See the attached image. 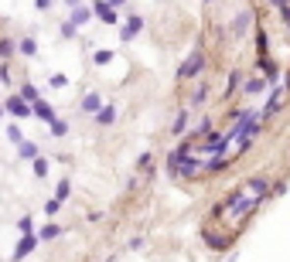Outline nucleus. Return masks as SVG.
<instances>
[{"label":"nucleus","instance_id":"obj_1","mask_svg":"<svg viewBox=\"0 0 290 262\" xmlns=\"http://www.w3.org/2000/svg\"><path fill=\"white\" fill-rule=\"evenodd\" d=\"M266 191H270V181H266V177H249L246 184H239L222 204H215V211H212L209 221H218V225L225 228V242H232V235H236V232L246 225V218L260 208V201L266 197Z\"/></svg>","mask_w":290,"mask_h":262},{"label":"nucleus","instance_id":"obj_2","mask_svg":"<svg viewBox=\"0 0 290 262\" xmlns=\"http://www.w3.org/2000/svg\"><path fill=\"white\" fill-rule=\"evenodd\" d=\"M202 68H205V55H202V48H195V51L185 58V65L178 68V78H181V82H188V78L202 75Z\"/></svg>","mask_w":290,"mask_h":262},{"label":"nucleus","instance_id":"obj_3","mask_svg":"<svg viewBox=\"0 0 290 262\" xmlns=\"http://www.w3.org/2000/svg\"><path fill=\"white\" fill-rule=\"evenodd\" d=\"M3 113H10L14 119H27V116H34V113H31V102H24L21 95H7V99H3Z\"/></svg>","mask_w":290,"mask_h":262},{"label":"nucleus","instance_id":"obj_4","mask_svg":"<svg viewBox=\"0 0 290 262\" xmlns=\"http://www.w3.org/2000/svg\"><path fill=\"white\" fill-rule=\"evenodd\" d=\"M92 14L103 21V24H116L120 17H116V7L109 3V0H92Z\"/></svg>","mask_w":290,"mask_h":262},{"label":"nucleus","instance_id":"obj_5","mask_svg":"<svg viewBox=\"0 0 290 262\" xmlns=\"http://www.w3.org/2000/svg\"><path fill=\"white\" fill-rule=\"evenodd\" d=\"M140 31H144V17H140V14H130V21L123 24V34H120V38H123V41H133Z\"/></svg>","mask_w":290,"mask_h":262},{"label":"nucleus","instance_id":"obj_6","mask_svg":"<svg viewBox=\"0 0 290 262\" xmlns=\"http://www.w3.org/2000/svg\"><path fill=\"white\" fill-rule=\"evenodd\" d=\"M31 113H34V116H38L41 123H55V119H58V116H55V109H52V106H48L45 99H38V102H31Z\"/></svg>","mask_w":290,"mask_h":262},{"label":"nucleus","instance_id":"obj_7","mask_svg":"<svg viewBox=\"0 0 290 262\" xmlns=\"http://www.w3.org/2000/svg\"><path fill=\"white\" fill-rule=\"evenodd\" d=\"M249 24H253V14H249V10H239V14H236V21H232V34H236V38H242V34L249 31Z\"/></svg>","mask_w":290,"mask_h":262},{"label":"nucleus","instance_id":"obj_8","mask_svg":"<svg viewBox=\"0 0 290 262\" xmlns=\"http://www.w3.org/2000/svg\"><path fill=\"white\" fill-rule=\"evenodd\" d=\"M34 245H38V238H34V232H31V235H24V238L17 242V249H14V259H27V256L34 252Z\"/></svg>","mask_w":290,"mask_h":262},{"label":"nucleus","instance_id":"obj_9","mask_svg":"<svg viewBox=\"0 0 290 262\" xmlns=\"http://www.w3.org/2000/svg\"><path fill=\"white\" fill-rule=\"evenodd\" d=\"M96 123H99V126H113V123H116V109H113V106H99V109H96Z\"/></svg>","mask_w":290,"mask_h":262},{"label":"nucleus","instance_id":"obj_10","mask_svg":"<svg viewBox=\"0 0 290 262\" xmlns=\"http://www.w3.org/2000/svg\"><path fill=\"white\" fill-rule=\"evenodd\" d=\"M89 17H92V7H82V3H75V7H72V17H69V21H72L75 27H82Z\"/></svg>","mask_w":290,"mask_h":262},{"label":"nucleus","instance_id":"obj_11","mask_svg":"<svg viewBox=\"0 0 290 262\" xmlns=\"http://www.w3.org/2000/svg\"><path fill=\"white\" fill-rule=\"evenodd\" d=\"M17 153H21V160H34V157H38V146H34L31 140H21V143H17Z\"/></svg>","mask_w":290,"mask_h":262},{"label":"nucleus","instance_id":"obj_12","mask_svg":"<svg viewBox=\"0 0 290 262\" xmlns=\"http://www.w3.org/2000/svg\"><path fill=\"white\" fill-rule=\"evenodd\" d=\"M239 82H242V71H232V75H229V85L222 89V95H225V99L236 95V92H239Z\"/></svg>","mask_w":290,"mask_h":262},{"label":"nucleus","instance_id":"obj_13","mask_svg":"<svg viewBox=\"0 0 290 262\" xmlns=\"http://www.w3.org/2000/svg\"><path fill=\"white\" fill-rule=\"evenodd\" d=\"M263 89H266V78H263V75H253V78L246 82V92H249V95H260Z\"/></svg>","mask_w":290,"mask_h":262},{"label":"nucleus","instance_id":"obj_14","mask_svg":"<svg viewBox=\"0 0 290 262\" xmlns=\"http://www.w3.org/2000/svg\"><path fill=\"white\" fill-rule=\"evenodd\" d=\"M17 95H21V99H24V102H38V99H41V95H38V89H34V85H31V82H24V85H21V89H17Z\"/></svg>","mask_w":290,"mask_h":262},{"label":"nucleus","instance_id":"obj_15","mask_svg":"<svg viewBox=\"0 0 290 262\" xmlns=\"http://www.w3.org/2000/svg\"><path fill=\"white\" fill-rule=\"evenodd\" d=\"M17 51H21V55H34V51H38V41L27 34V38H21V41H17Z\"/></svg>","mask_w":290,"mask_h":262},{"label":"nucleus","instance_id":"obj_16","mask_svg":"<svg viewBox=\"0 0 290 262\" xmlns=\"http://www.w3.org/2000/svg\"><path fill=\"white\" fill-rule=\"evenodd\" d=\"M266 48H270V38H266V31L260 27V31H256V51H260V58H266Z\"/></svg>","mask_w":290,"mask_h":262},{"label":"nucleus","instance_id":"obj_17","mask_svg":"<svg viewBox=\"0 0 290 262\" xmlns=\"http://www.w3.org/2000/svg\"><path fill=\"white\" fill-rule=\"evenodd\" d=\"M209 89H212V85H195V92H191V106H202V102L209 99Z\"/></svg>","mask_w":290,"mask_h":262},{"label":"nucleus","instance_id":"obj_18","mask_svg":"<svg viewBox=\"0 0 290 262\" xmlns=\"http://www.w3.org/2000/svg\"><path fill=\"white\" fill-rule=\"evenodd\" d=\"M99 106H103V102H99V95H96V92H89V95L82 99V113H96Z\"/></svg>","mask_w":290,"mask_h":262},{"label":"nucleus","instance_id":"obj_19","mask_svg":"<svg viewBox=\"0 0 290 262\" xmlns=\"http://www.w3.org/2000/svg\"><path fill=\"white\" fill-rule=\"evenodd\" d=\"M14 51H17V45L10 38H0V58L7 62V58H14Z\"/></svg>","mask_w":290,"mask_h":262},{"label":"nucleus","instance_id":"obj_20","mask_svg":"<svg viewBox=\"0 0 290 262\" xmlns=\"http://www.w3.org/2000/svg\"><path fill=\"white\" fill-rule=\"evenodd\" d=\"M188 119H191V113H188V109H181V113H178V119H174V126H171V130H174V133H185V130H188Z\"/></svg>","mask_w":290,"mask_h":262},{"label":"nucleus","instance_id":"obj_21","mask_svg":"<svg viewBox=\"0 0 290 262\" xmlns=\"http://www.w3.org/2000/svg\"><path fill=\"white\" fill-rule=\"evenodd\" d=\"M69 191H72V181H65V177H62V181H58V191H55V201L62 204V201L69 197Z\"/></svg>","mask_w":290,"mask_h":262},{"label":"nucleus","instance_id":"obj_22","mask_svg":"<svg viewBox=\"0 0 290 262\" xmlns=\"http://www.w3.org/2000/svg\"><path fill=\"white\" fill-rule=\"evenodd\" d=\"M48 130H52V136H65V133H69V123H65V119H55V123H48Z\"/></svg>","mask_w":290,"mask_h":262},{"label":"nucleus","instance_id":"obj_23","mask_svg":"<svg viewBox=\"0 0 290 262\" xmlns=\"http://www.w3.org/2000/svg\"><path fill=\"white\" fill-rule=\"evenodd\" d=\"M34 177H48V160L45 157H34Z\"/></svg>","mask_w":290,"mask_h":262},{"label":"nucleus","instance_id":"obj_24","mask_svg":"<svg viewBox=\"0 0 290 262\" xmlns=\"http://www.w3.org/2000/svg\"><path fill=\"white\" fill-rule=\"evenodd\" d=\"M17 232H21V235H31V232H34V221H31V214H24V218L17 221Z\"/></svg>","mask_w":290,"mask_h":262},{"label":"nucleus","instance_id":"obj_25","mask_svg":"<svg viewBox=\"0 0 290 262\" xmlns=\"http://www.w3.org/2000/svg\"><path fill=\"white\" fill-rule=\"evenodd\" d=\"M277 10H280V17H284V24H287V31H290V0H280Z\"/></svg>","mask_w":290,"mask_h":262},{"label":"nucleus","instance_id":"obj_26","mask_svg":"<svg viewBox=\"0 0 290 262\" xmlns=\"http://www.w3.org/2000/svg\"><path fill=\"white\" fill-rule=\"evenodd\" d=\"M113 62V51H96V65H109Z\"/></svg>","mask_w":290,"mask_h":262},{"label":"nucleus","instance_id":"obj_27","mask_svg":"<svg viewBox=\"0 0 290 262\" xmlns=\"http://www.w3.org/2000/svg\"><path fill=\"white\" fill-rule=\"evenodd\" d=\"M75 31H79V27H75L72 21H65V24H62V38H75Z\"/></svg>","mask_w":290,"mask_h":262},{"label":"nucleus","instance_id":"obj_28","mask_svg":"<svg viewBox=\"0 0 290 262\" xmlns=\"http://www.w3.org/2000/svg\"><path fill=\"white\" fill-rule=\"evenodd\" d=\"M55 235H62V228H58V225H48V228L41 232V238H55Z\"/></svg>","mask_w":290,"mask_h":262},{"label":"nucleus","instance_id":"obj_29","mask_svg":"<svg viewBox=\"0 0 290 262\" xmlns=\"http://www.w3.org/2000/svg\"><path fill=\"white\" fill-rule=\"evenodd\" d=\"M7 140H14V143H21L24 136H21V130H17V126H7Z\"/></svg>","mask_w":290,"mask_h":262},{"label":"nucleus","instance_id":"obj_30","mask_svg":"<svg viewBox=\"0 0 290 262\" xmlns=\"http://www.w3.org/2000/svg\"><path fill=\"white\" fill-rule=\"evenodd\" d=\"M0 82H3V85L10 82V68H7V62H0Z\"/></svg>","mask_w":290,"mask_h":262},{"label":"nucleus","instance_id":"obj_31","mask_svg":"<svg viewBox=\"0 0 290 262\" xmlns=\"http://www.w3.org/2000/svg\"><path fill=\"white\" fill-rule=\"evenodd\" d=\"M52 85H58V89H65V85H69V78H65V75H52Z\"/></svg>","mask_w":290,"mask_h":262},{"label":"nucleus","instance_id":"obj_32","mask_svg":"<svg viewBox=\"0 0 290 262\" xmlns=\"http://www.w3.org/2000/svg\"><path fill=\"white\" fill-rule=\"evenodd\" d=\"M58 208H62V204H58V201H55V197H52V201H48V204H45V211H48V214H55V211H58Z\"/></svg>","mask_w":290,"mask_h":262},{"label":"nucleus","instance_id":"obj_33","mask_svg":"<svg viewBox=\"0 0 290 262\" xmlns=\"http://www.w3.org/2000/svg\"><path fill=\"white\" fill-rule=\"evenodd\" d=\"M137 167H140V170H147V167H150V153H144V157L137 160Z\"/></svg>","mask_w":290,"mask_h":262},{"label":"nucleus","instance_id":"obj_34","mask_svg":"<svg viewBox=\"0 0 290 262\" xmlns=\"http://www.w3.org/2000/svg\"><path fill=\"white\" fill-rule=\"evenodd\" d=\"M34 7L38 10H52V0H34Z\"/></svg>","mask_w":290,"mask_h":262},{"label":"nucleus","instance_id":"obj_35","mask_svg":"<svg viewBox=\"0 0 290 262\" xmlns=\"http://www.w3.org/2000/svg\"><path fill=\"white\" fill-rule=\"evenodd\" d=\"M109 3H113V7H123V3H127V0H109Z\"/></svg>","mask_w":290,"mask_h":262},{"label":"nucleus","instance_id":"obj_36","mask_svg":"<svg viewBox=\"0 0 290 262\" xmlns=\"http://www.w3.org/2000/svg\"><path fill=\"white\" fill-rule=\"evenodd\" d=\"M65 3H69V7H75V3H82V0H65Z\"/></svg>","mask_w":290,"mask_h":262},{"label":"nucleus","instance_id":"obj_37","mask_svg":"<svg viewBox=\"0 0 290 262\" xmlns=\"http://www.w3.org/2000/svg\"><path fill=\"white\" fill-rule=\"evenodd\" d=\"M0 116H3V106H0Z\"/></svg>","mask_w":290,"mask_h":262},{"label":"nucleus","instance_id":"obj_38","mask_svg":"<svg viewBox=\"0 0 290 262\" xmlns=\"http://www.w3.org/2000/svg\"><path fill=\"white\" fill-rule=\"evenodd\" d=\"M205 3H212V0H205Z\"/></svg>","mask_w":290,"mask_h":262}]
</instances>
